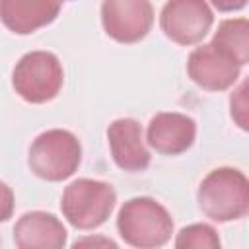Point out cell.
I'll return each instance as SVG.
<instances>
[{
  "instance_id": "1",
  "label": "cell",
  "mask_w": 249,
  "mask_h": 249,
  "mask_svg": "<svg viewBox=\"0 0 249 249\" xmlns=\"http://www.w3.org/2000/svg\"><path fill=\"white\" fill-rule=\"evenodd\" d=\"M196 200L200 212L212 222L241 220L249 212V181L235 167H216L200 181Z\"/></svg>"
},
{
  "instance_id": "2",
  "label": "cell",
  "mask_w": 249,
  "mask_h": 249,
  "mask_svg": "<svg viewBox=\"0 0 249 249\" xmlns=\"http://www.w3.org/2000/svg\"><path fill=\"white\" fill-rule=\"evenodd\" d=\"M121 239L136 249L163 247L173 235V218L167 208L152 196L128 198L117 214Z\"/></svg>"
},
{
  "instance_id": "3",
  "label": "cell",
  "mask_w": 249,
  "mask_h": 249,
  "mask_svg": "<svg viewBox=\"0 0 249 249\" xmlns=\"http://www.w3.org/2000/svg\"><path fill=\"white\" fill-rule=\"evenodd\" d=\"M82 163V144L66 128H49L35 136L29 146L27 165L33 175L49 183L72 177Z\"/></svg>"
},
{
  "instance_id": "4",
  "label": "cell",
  "mask_w": 249,
  "mask_h": 249,
  "mask_svg": "<svg viewBox=\"0 0 249 249\" xmlns=\"http://www.w3.org/2000/svg\"><path fill=\"white\" fill-rule=\"evenodd\" d=\"M117 204V193L111 183L99 179L72 181L60 198V210L66 222L76 230H95L107 222Z\"/></svg>"
},
{
  "instance_id": "5",
  "label": "cell",
  "mask_w": 249,
  "mask_h": 249,
  "mask_svg": "<svg viewBox=\"0 0 249 249\" xmlns=\"http://www.w3.org/2000/svg\"><path fill=\"white\" fill-rule=\"evenodd\" d=\"M62 84V64L58 56L49 51L25 53L12 70V86L16 93L31 105L53 101L60 93Z\"/></svg>"
},
{
  "instance_id": "6",
  "label": "cell",
  "mask_w": 249,
  "mask_h": 249,
  "mask_svg": "<svg viewBox=\"0 0 249 249\" xmlns=\"http://www.w3.org/2000/svg\"><path fill=\"white\" fill-rule=\"evenodd\" d=\"M214 23V12L206 0H167L160 14L163 35L183 47L200 43Z\"/></svg>"
},
{
  "instance_id": "7",
  "label": "cell",
  "mask_w": 249,
  "mask_h": 249,
  "mask_svg": "<svg viewBox=\"0 0 249 249\" xmlns=\"http://www.w3.org/2000/svg\"><path fill=\"white\" fill-rule=\"evenodd\" d=\"M101 25L113 41L134 45L150 33L154 25V6L150 0H103Z\"/></svg>"
},
{
  "instance_id": "8",
  "label": "cell",
  "mask_w": 249,
  "mask_h": 249,
  "mask_svg": "<svg viewBox=\"0 0 249 249\" xmlns=\"http://www.w3.org/2000/svg\"><path fill=\"white\" fill-rule=\"evenodd\" d=\"M187 74L206 91H226L239 80L241 66L233 56L210 41L191 51L187 58Z\"/></svg>"
},
{
  "instance_id": "9",
  "label": "cell",
  "mask_w": 249,
  "mask_h": 249,
  "mask_svg": "<svg viewBox=\"0 0 249 249\" xmlns=\"http://www.w3.org/2000/svg\"><path fill=\"white\" fill-rule=\"evenodd\" d=\"M196 138L193 117L177 111L156 113L146 128V144L161 156H179L187 152Z\"/></svg>"
},
{
  "instance_id": "10",
  "label": "cell",
  "mask_w": 249,
  "mask_h": 249,
  "mask_svg": "<svg viewBox=\"0 0 249 249\" xmlns=\"http://www.w3.org/2000/svg\"><path fill=\"white\" fill-rule=\"evenodd\" d=\"M107 142L115 165L128 173H140L150 165V152L146 148L142 126L130 117L115 119L107 126Z\"/></svg>"
},
{
  "instance_id": "11",
  "label": "cell",
  "mask_w": 249,
  "mask_h": 249,
  "mask_svg": "<svg viewBox=\"0 0 249 249\" xmlns=\"http://www.w3.org/2000/svg\"><path fill=\"white\" fill-rule=\"evenodd\" d=\"M66 241L64 224L45 210L25 212L14 226V243L19 249H62Z\"/></svg>"
},
{
  "instance_id": "12",
  "label": "cell",
  "mask_w": 249,
  "mask_h": 249,
  "mask_svg": "<svg viewBox=\"0 0 249 249\" xmlns=\"http://www.w3.org/2000/svg\"><path fill=\"white\" fill-rule=\"evenodd\" d=\"M64 0H0V21L16 35H31L51 25Z\"/></svg>"
},
{
  "instance_id": "13",
  "label": "cell",
  "mask_w": 249,
  "mask_h": 249,
  "mask_svg": "<svg viewBox=\"0 0 249 249\" xmlns=\"http://www.w3.org/2000/svg\"><path fill=\"white\" fill-rule=\"evenodd\" d=\"M212 43L224 49L239 66L249 62V21L245 18H231L218 23Z\"/></svg>"
},
{
  "instance_id": "14",
  "label": "cell",
  "mask_w": 249,
  "mask_h": 249,
  "mask_svg": "<svg viewBox=\"0 0 249 249\" xmlns=\"http://www.w3.org/2000/svg\"><path fill=\"white\" fill-rule=\"evenodd\" d=\"M222 241L218 231L208 224L185 226L175 237L177 249H218Z\"/></svg>"
},
{
  "instance_id": "15",
  "label": "cell",
  "mask_w": 249,
  "mask_h": 249,
  "mask_svg": "<svg viewBox=\"0 0 249 249\" xmlns=\"http://www.w3.org/2000/svg\"><path fill=\"white\" fill-rule=\"evenodd\" d=\"M247 82H241L233 93L230 95V113H231V119L235 121V124L241 128V130H247L249 128V117H247Z\"/></svg>"
},
{
  "instance_id": "16",
  "label": "cell",
  "mask_w": 249,
  "mask_h": 249,
  "mask_svg": "<svg viewBox=\"0 0 249 249\" xmlns=\"http://www.w3.org/2000/svg\"><path fill=\"white\" fill-rule=\"evenodd\" d=\"M16 206V196L10 185L0 181V224H4L8 218H12Z\"/></svg>"
},
{
  "instance_id": "17",
  "label": "cell",
  "mask_w": 249,
  "mask_h": 249,
  "mask_svg": "<svg viewBox=\"0 0 249 249\" xmlns=\"http://www.w3.org/2000/svg\"><path fill=\"white\" fill-rule=\"evenodd\" d=\"M218 12H237L247 6V0H208Z\"/></svg>"
},
{
  "instance_id": "18",
  "label": "cell",
  "mask_w": 249,
  "mask_h": 249,
  "mask_svg": "<svg viewBox=\"0 0 249 249\" xmlns=\"http://www.w3.org/2000/svg\"><path fill=\"white\" fill-rule=\"evenodd\" d=\"M97 245V243H103V245H109V247H117V243L115 241H111V239H93V237H88V239H78L76 243H74V247H78V245Z\"/></svg>"
}]
</instances>
